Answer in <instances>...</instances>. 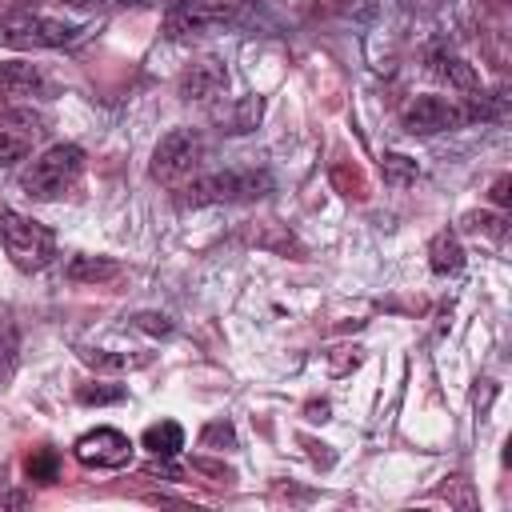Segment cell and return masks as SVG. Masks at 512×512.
<instances>
[{
    "mask_svg": "<svg viewBox=\"0 0 512 512\" xmlns=\"http://www.w3.org/2000/svg\"><path fill=\"white\" fill-rule=\"evenodd\" d=\"M272 192V176L264 168H224V172H204L192 176L180 204L184 208H204V204H240V200H260Z\"/></svg>",
    "mask_w": 512,
    "mask_h": 512,
    "instance_id": "obj_1",
    "label": "cell"
},
{
    "mask_svg": "<svg viewBox=\"0 0 512 512\" xmlns=\"http://www.w3.org/2000/svg\"><path fill=\"white\" fill-rule=\"evenodd\" d=\"M84 176V148L80 144H52L48 152H40L24 172H20V188L32 200H60L64 192H72Z\"/></svg>",
    "mask_w": 512,
    "mask_h": 512,
    "instance_id": "obj_2",
    "label": "cell"
},
{
    "mask_svg": "<svg viewBox=\"0 0 512 512\" xmlns=\"http://www.w3.org/2000/svg\"><path fill=\"white\" fill-rule=\"evenodd\" d=\"M0 240H4L8 260L20 272H44L56 256V232L12 208H0Z\"/></svg>",
    "mask_w": 512,
    "mask_h": 512,
    "instance_id": "obj_3",
    "label": "cell"
},
{
    "mask_svg": "<svg viewBox=\"0 0 512 512\" xmlns=\"http://www.w3.org/2000/svg\"><path fill=\"white\" fill-rule=\"evenodd\" d=\"M204 156H208V144H204V136H200L196 128H172V132L156 144L148 172H152V180H160V184H176V180L192 176V172L204 164Z\"/></svg>",
    "mask_w": 512,
    "mask_h": 512,
    "instance_id": "obj_4",
    "label": "cell"
},
{
    "mask_svg": "<svg viewBox=\"0 0 512 512\" xmlns=\"http://www.w3.org/2000/svg\"><path fill=\"white\" fill-rule=\"evenodd\" d=\"M76 36H80L76 24H64L40 12H20V16L0 20V44L8 48H64Z\"/></svg>",
    "mask_w": 512,
    "mask_h": 512,
    "instance_id": "obj_5",
    "label": "cell"
},
{
    "mask_svg": "<svg viewBox=\"0 0 512 512\" xmlns=\"http://www.w3.org/2000/svg\"><path fill=\"white\" fill-rule=\"evenodd\" d=\"M132 440L120 432V428H92L76 440V460L84 468H104V472H116V468H128L132 464Z\"/></svg>",
    "mask_w": 512,
    "mask_h": 512,
    "instance_id": "obj_6",
    "label": "cell"
},
{
    "mask_svg": "<svg viewBox=\"0 0 512 512\" xmlns=\"http://www.w3.org/2000/svg\"><path fill=\"white\" fill-rule=\"evenodd\" d=\"M468 116H472V112L460 108V104L448 100V96H416V100H408V108H404V128H408L412 136H432V132L460 128Z\"/></svg>",
    "mask_w": 512,
    "mask_h": 512,
    "instance_id": "obj_7",
    "label": "cell"
},
{
    "mask_svg": "<svg viewBox=\"0 0 512 512\" xmlns=\"http://www.w3.org/2000/svg\"><path fill=\"white\" fill-rule=\"evenodd\" d=\"M244 0H176L172 12H168V32L172 36H184V32H200V28H212L220 20H228Z\"/></svg>",
    "mask_w": 512,
    "mask_h": 512,
    "instance_id": "obj_8",
    "label": "cell"
},
{
    "mask_svg": "<svg viewBox=\"0 0 512 512\" xmlns=\"http://www.w3.org/2000/svg\"><path fill=\"white\" fill-rule=\"evenodd\" d=\"M40 136V120L24 108H12V112H0V164H16L32 152Z\"/></svg>",
    "mask_w": 512,
    "mask_h": 512,
    "instance_id": "obj_9",
    "label": "cell"
},
{
    "mask_svg": "<svg viewBox=\"0 0 512 512\" xmlns=\"http://www.w3.org/2000/svg\"><path fill=\"white\" fill-rule=\"evenodd\" d=\"M44 92L48 80L36 64H0V100H32Z\"/></svg>",
    "mask_w": 512,
    "mask_h": 512,
    "instance_id": "obj_10",
    "label": "cell"
},
{
    "mask_svg": "<svg viewBox=\"0 0 512 512\" xmlns=\"http://www.w3.org/2000/svg\"><path fill=\"white\" fill-rule=\"evenodd\" d=\"M224 84H228L224 68H220L216 60H204V64H192V68L184 72L180 92H184V100H208V96L224 92Z\"/></svg>",
    "mask_w": 512,
    "mask_h": 512,
    "instance_id": "obj_11",
    "label": "cell"
},
{
    "mask_svg": "<svg viewBox=\"0 0 512 512\" xmlns=\"http://www.w3.org/2000/svg\"><path fill=\"white\" fill-rule=\"evenodd\" d=\"M64 276L72 284H108V280L120 276V264L112 256H72L68 268H64Z\"/></svg>",
    "mask_w": 512,
    "mask_h": 512,
    "instance_id": "obj_12",
    "label": "cell"
},
{
    "mask_svg": "<svg viewBox=\"0 0 512 512\" xmlns=\"http://www.w3.org/2000/svg\"><path fill=\"white\" fill-rule=\"evenodd\" d=\"M428 264L436 276H456L464 268V248L452 232H436L432 244H428Z\"/></svg>",
    "mask_w": 512,
    "mask_h": 512,
    "instance_id": "obj_13",
    "label": "cell"
},
{
    "mask_svg": "<svg viewBox=\"0 0 512 512\" xmlns=\"http://www.w3.org/2000/svg\"><path fill=\"white\" fill-rule=\"evenodd\" d=\"M140 444L152 452V456H176L180 448H184V428L176 424V420H160V424H148L144 428V436H140Z\"/></svg>",
    "mask_w": 512,
    "mask_h": 512,
    "instance_id": "obj_14",
    "label": "cell"
},
{
    "mask_svg": "<svg viewBox=\"0 0 512 512\" xmlns=\"http://www.w3.org/2000/svg\"><path fill=\"white\" fill-rule=\"evenodd\" d=\"M24 476L36 484H56L60 480V452L56 448H32L24 456Z\"/></svg>",
    "mask_w": 512,
    "mask_h": 512,
    "instance_id": "obj_15",
    "label": "cell"
},
{
    "mask_svg": "<svg viewBox=\"0 0 512 512\" xmlns=\"http://www.w3.org/2000/svg\"><path fill=\"white\" fill-rule=\"evenodd\" d=\"M432 68H436L452 88H460V92H476V72H472L460 56H452V52H436V56H432Z\"/></svg>",
    "mask_w": 512,
    "mask_h": 512,
    "instance_id": "obj_16",
    "label": "cell"
},
{
    "mask_svg": "<svg viewBox=\"0 0 512 512\" xmlns=\"http://www.w3.org/2000/svg\"><path fill=\"white\" fill-rule=\"evenodd\" d=\"M16 364H20V332L12 320H0V388H8Z\"/></svg>",
    "mask_w": 512,
    "mask_h": 512,
    "instance_id": "obj_17",
    "label": "cell"
},
{
    "mask_svg": "<svg viewBox=\"0 0 512 512\" xmlns=\"http://www.w3.org/2000/svg\"><path fill=\"white\" fill-rule=\"evenodd\" d=\"M124 396H128V388L124 384H108V380H88V384L76 388L80 404H120Z\"/></svg>",
    "mask_w": 512,
    "mask_h": 512,
    "instance_id": "obj_18",
    "label": "cell"
},
{
    "mask_svg": "<svg viewBox=\"0 0 512 512\" xmlns=\"http://www.w3.org/2000/svg\"><path fill=\"white\" fill-rule=\"evenodd\" d=\"M200 444L212 448V452H228V448H236V432H232V424L216 420V424H208V428L200 432Z\"/></svg>",
    "mask_w": 512,
    "mask_h": 512,
    "instance_id": "obj_19",
    "label": "cell"
},
{
    "mask_svg": "<svg viewBox=\"0 0 512 512\" xmlns=\"http://www.w3.org/2000/svg\"><path fill=\"white\" fill-rule=\"evenodd\" d=\"M80 360H84V364H92V368H116V372H124V368H132V364H140V360H132V356H116V352H104V348H84V352H80Z\"/></svg>",
    "mask_w": 512,
    "mask_h": 512,
    "instance_id": "obj_20",
    "label": "cell"
},
{
    "mask_svg": "<svg viewBox=\"0 0 512 512\" xmlns=\"http://www.w3.org/2000/svg\"><path fill=\"white\" fill-rule=\"evenodd\" d=\"M132 324H136V328H144V332H152V336H168V332H172V320H168V316H160V312H140Z\"/></svg>",
    "mask_w": 512,
    "mask_h": 512,
    "instance_id": "obj_21",
    "label": "cell"
},
{
    "mask_svg": "<svg viewBox=\"0 0 512 512\" xmlns=\"http://www.w3.org/2000/svg\"><path fill=\"white\" fill-rule=\"evenodd\" d=\"M384 164L392 168V180H408V176L416 172V164H412L408 156H384Z\"/></svg>",
    "mask_w": 512,
    "mask_h": 512,
    "instance_id": "obj_22",
    "label": "cell"
},
{
    "mask_svg": "<svg viewBox=\"0 0 512 512\" xmlns=\"http://www.w3.org/2000/svg\"><path fill=\"white\" fill-rule=\"evenodd\" d=\"M504 188H508V176H500L496 188H492V200H496V204H508V192H504Z\"/></svg>",
    "mask_w": 512,
    "mask_h": 512,
    "instance_id": "obj_23",
    "label": "cell"
},
{
    "mask_svg": "<svg viewBox=\"0 0 512 512\" xmlns=\"http://www.w3.org/2000/svg\"><path fill=\"white\" fill-rule=\"evenodd\" d=\"M64 4H88V0H64Z\"/></svg>",
    "mask_w": 512,
    "mask_h": 512,
    "instance_id": "obj_24",
    "label": "cell"
}]
</instances>
